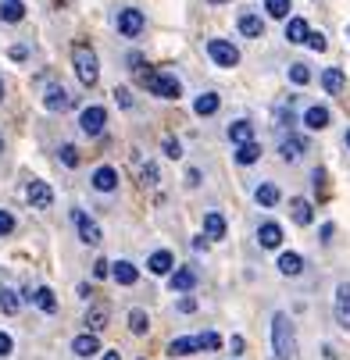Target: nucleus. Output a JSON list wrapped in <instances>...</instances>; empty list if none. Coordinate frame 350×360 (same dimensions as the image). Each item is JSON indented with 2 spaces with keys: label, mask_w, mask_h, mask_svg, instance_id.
I'll list each match as a JSON object with an SVG mask.
<instances>
[{
  "label": "nucleus",
  "mask_w": 350,
  "mask_h": 360,
  "mask_svg": "<svg viewBox=\"0 0 350 360\" xmlns=\"http://www.w3.org/2000/svg\"><path fill=\"white\" fill-rule=\"evenodd\" d=\"M43 108H46V111H68V108H72V93H68L65 86H50V89L43 93Z\"/></svg>",
  "instance_id": "6e6552de"
},
{
  "label": "nucleus",
  "mask_w": 350,
  "mask_h": 360,
  "mask_svg": "<svg viewBox=\"0 0 350 360\" xmlns=\"http://www.w3.org/2000/svg\"><path fill=\"white\" fill-rule=\"evenodd\" d=\"M279 150H282V158H286V161H300V158H304V150H308V143L300 139L296 132H289V136H282Z\"/></svg>",
  "instance_id": "f8f14e48"
},
{
  "label": "nucleus",
  "mask_w": 350,
  "mask_h": 360,
  "mask_svg": "<svg viewBox=\"0 0 350 360\" xmlns=\"http://www.w3.org/2000/svg\"><path fill=\"white\" fill-rule=\"evenodd\" d=\"M18 307H22V296L8 285H0V311L4 314H18Z\"/></svg>",
  "instance_id": "c85d7f7f"
},
{
  "label": "nucleus",
  "mask_w": 350,
  "mask_h": 360,
  "mask_svg": "<svg viewBox=\"0 0 350 360\" xmlns=\"http://www.w3.org/2000/svg\"><path fill=\"white\" fill-rule=\"evenodd\" d=\"M72 221H75V229H79V239L86 243V246H96L100 239H104V232H100V225L86 214V211H72Z\"/></svg>",
  "instance_id": "423d86ee"
},
{
  "label": "nucleus",
  "mask_w": 350,
  "mask_h": 360,
  "mask_svg": "<svg viewBox=\"0 0 350 360\" xmlns=\"http://www.w3.org/2000/svg\"><path fill=\"white\" fill-rule=\"evenodd\" d=\"M111 275H115V282H118V285H136V278H139L136 264H129V261H118V264H111Z\"/></svg>",
  "instance_id": "aec40b11"
},
{
  "label": "nucleus",
  "mask_w": 350,
  "mask_h": 360,
  "mask_svg": "<svg viewBox=\"0 0 350 360\" xmlns=\"http://www.w3.org/2000/svg\"><path fill=\"white\" fill-rule=\"evenodd\" d=\"M115 100L122 108H132V96H129V89H115Z\"/></svg>",
  "instance_id": "de8ad7c7"
},
{
  "label": "nucleus",
  "mask_w": 350,
  "mask_h": 360,
  "mask_svg": "<svg viewBox=\"0 0 350 360\" xmlns=\"http://www.w3.org/2000/svg\"><path fill=\"white\" fill-rule=\"evenodd\" d=\"M179 311H182V314H193V311H196V300H193V296H182V300H179Z\"/></svg>",
  "instance_id": "a18cd8bd"
},
{
  "label": "nucleus",
  "mask_w": 350,
  "mask_h": 360,
  "mask_svg": "<svg viewBox=\"0 0 350 360\" xmlns=\"http://www.w3.org/2000/svg\"><path fill=\"white\" fill-rule=\"evenodd\" d=\"M304 43H308V46H311V50H318V54H322V50H325V46H329V43H325V36H322V32H308V39H304Z\"/></svg>",
  "instance_id": "a19ab883"
},
{
  "label": "nucleus",
  "mask_w": 350,
  "mask_h": 360,
  "mask_svg": "<svg viewBox=\"0 0 350 360\" xmlns=\"http://www.w3.org/2000/svg\"><path fill=\"white\" fill-rule=\"evenodd\" d=\"M172 264H175V261H172V253H168V250H158V253L146 261V268L154 271V275H168V271H172Z\"/></svg>",
  "instance_id": "b1692460"
},
{
  "label": "nucleus",
  "mask_w": 350,
  "mask_h": 360,
  "mask_svg": "<svg viewBox=\"0 0 350 360\" xmlns=\"http://www.w3.org/2000/svg\"><path fill=\"white\" fill-rule=\"evenodd\" d=\"M289 79H293L296 86H304V82L311 79V72H308V65H289Z\"/></svg>",
  "instance_id": "58836bf2"
},
{
  "label": "nucleus",
  "mask_w": 350,
  "mask_h": 360,
  "mask_svg": "<svg viewBox=\"0 0 350 360\" xmlns=\"http://www.w3.org/2000/svg\"><path fill=\"white\" fill-rule=\"evenodd\" d=\"M218 104H222V100H218V93H204V96H196L193 111H196L200 118H208V115H215V111H218Z\"/></svg>",
  "instance_id": "cd10ccee"
},
{
  "label": "nucleus",
  "mask_w": 350,
  "mask_h": 360,
  "mask_svg": "<svg viewBox=\"0 0 350 360\" xmlns=\"http://www.w3.org/2000/svg\"><path fill=\"white\" fill-rule=\"evenodd\" d=\"M72 65H75V75H79L82 86H96L100 65H96V54H93L89 43H75V46H72Z\"/></svg>",
  "instance_id": "f03ea898"
},
{
  "label": "nucleus",
  "mask_w": 350,
  "mask_h": 360,
  "mask_svg": "<svg viewBox=\"0 0 350 360\" xmlns=\"http://www.w3.org/2000/svg\"><path fill=\"white\" fill-rule=\"evenodd\" d=\"M265 11H268L272 18H289L293 4H289V0H265Z\"/></svg>",
  "instance_id": "f704fd0d"
},
{
  "label": "nucleus",
  "mask_w": 350,
  "mask_h": 360,
  "mask_svg": "<svg viewBox=\"0 0 350 360\" xmlns=\"http://www.w3.org/2000/svg\"><path fill=\"white\" fill-rule=\"evenodd\" d=\"M0 18H4V22H22L25 18V4H22V0H4V4H0Z\"/></svg>",
  "instance_id": "a878e982"
},
{
  "label": "nucleus",
  "mask_w": 350,
  "mask_h": 360,
  "mask_svg": "<svg viewBox=\"0 0 350 360\" xmlns=\"http://www.w3.org/2000/svg\"><path fill=\"white\" fill-rule=\"evenodd\" d=\"M322 86H325L332 96H339V93L346 89V75H343V68H325V75H322Z\"/></svg>",
  "instance_id": "a211bd4d"
},
{
  "label": "nucleus",
  "mask_w": 350,
  "mask_h": 360,
  "mask_svg": "<svg viewBox=\"0 0 350 360\" xmlns=\"http://www.w3.org/2000/svg\"><path fill=\"white\" fill-rule=\"evenodd\" d=\"M58 158H61V165H65V168H75V165H79V150H75L72 143H65V146L58 150Z\"/></svg>",
  "instance_id": "c9c22d12"
},
{
  "label": "nucleus",
  "mask_w": 350,
  "mask_h": 360,
  "mask_svg": "<svg viewBox=\"0 0 350 360\" xmlns=\"http://www.w3.org/2000/svg\"><path fill=\"white\" fill-rule=\"evenodd\" d=\"M100 360H122V353H118V349H108V353L100 356Z\"/></svg>",
  "instance_id": "8fccbe9b"
},
{
  "label": "nucleus",
  "mask_w": 350,
  "mask_h": 360,
  "mask_svg": "<svg viewBox=\"0 0 350 360\" xmlns=\"http://www.w3.org/2000/svg\"><path fill=\"white\" fill-rule=\"evenodd\" d=\"M25 196H29V203H32L36 211H46L50 203H54V189H50L46 182H39V179H32V182H29Z\"/></svg>",
  "instance_id": "0eeeda50"
},
{
  "label": "nucleus",
  "mask_w": 350,
  "mask_h": 360,
  "mask_svg": "<svg viewBox=\"0 0 350 360\" xmlns=\"http://www.w3.org/2000/svg\"><path fill=\"white\" fill-rule=\"evenodd\" d=\"M258 239H261V246H268V250H275V246L282 243V229H279L275 221H265V225L258 229Z\"/></svg>",
  "instance_id": "4be33fe9"
},
{
  "label": "nucleus",
  "mask_w": 350,
  "mask_h": 360,
  "mask_svg": "<svg viewBox=\"0 0 350 360\" xmlns=\"http://www.w3.org/2000/svg\"><path fill=\"white\" fill-rule=\"evenodd\" d=\"M289 218H293L296 225H311V218H315V214H311V203H308L304 196H293V200H289Z\"/></svg>",
  "instance_id": "2eb2a0df"
},
{
  "label": "nucleus",
  "mask_w": 350,
  "mask_h": 360,
  "mask_svg": "<svg viewBox=\"0 0 350 360\" xmlns=\"http://www.w3.org/2000/svg\"><path fill=\"white\" fill-rule=\"evenodd\" d=\"M211 4H225V0H211Z\"/></svg>",
  "instance_id": "5fc2aeb1"
},
{
  "label": "nucleus",
  "mask_w": 350,
  "mask_h": 360,
  "mask_svg": "<svg viewBox=\"0 0 350 360\" xmlns=\"http://www.w3.org/2000/svg\"><path fill=\"white\" fill-rule=\"evenodd\" d=\"M146 328H150V318H146V311H129V332L132 335H146Z\"/></svg>",
  "instance_id": "72a5a7b5"
},
{
  "label": "nucleus",
  "mask_w": 350,
  "mask_h": 360,
  "mask_svg": "<svg viewBox=\"0 0 350 360\" xmlns=\"http://www.w3.org/2000/svg\"><path fill=\"white\" fill-rule=\"evenodd\" d=\"M0 100H4V82H0Z\"/></svg>",
  "instance_id": "603ef678"
},
{
  "label": "nucleus",
  "mask_w": 350,
  "mask_h": 360,
  "mask_svg": "<svg viewBox=\"0 0 350 360\" xmlns=\"http://www.w3.org/2000/svg\"><path fill=\"white\" fill-rule=\"evenodd\" d=\"M11 349H15V342H11V335H8V332H0V360H4V356H8Z\"/></svg>",
  "instance_id": "79ce46f5"
},
{
  "label": "nucleus",
  "mask_w": 350,
  "mask_h": 360,
  "mask_svg": "<svg viewBox=\"0 0 350 360\" xmlns=\"http://www.w3.org/2000/svg\"><path fill=\"white\" fill-rule=\"evenodd\" d=\"M72 353L75 356H93V353H100V339L93 332H82V335L72 339Z\"/></svg>",
  "instance_id": "ddd939ff"
},
{
  "label": "nucleus",
  "mask_w": 350,
  "mask_h": 360,
  "mask_svg": "<svg viewBox=\"0 0 350 360\" xmlns=\"http://www.w3.org/2000/svg\"><path fill=\"white\" fill-rule=\"evenodd\" d=\"M254 200L261 203V207H275V203H279V186H272V182H261V186L254 189Z\"/></svg>",
  "instance_id": "bb28decb"
},
{
  "label": "nucleus",
  "mask_w": 350,
  "mask_h": 360,
  "mask_svg": "<svg viewBox=\"0 0 350 360\" xmlns=\"http://www.w3.org/2000/svg\"><path fill=\"white\" fill-rule=\"evenodd\" d=\"M261 158V146L254 143V139H250V143H239V150H236V161L239 165H254Z\"/></svg>",
  "instance_id": "2f4dec72"
},
{
  "label": "nucleus",
  "mask_w": 350,
  "mask_h": 360,
  "mask_svg": "<svg viewBox=\"0 0 350 360\" xmlns=\"http://www.w3.org/2000/svg\"><path fill=\"white\" fill-rule=\"evenodd\" d=\"M189 353H196V335H182L168 342V356H189Z\"/></svg>",
  "instance_id": "393cba45"
},
{
  "label": "nucleus",
  "mask_w": 350,
  "mask_h": 360,
  "mask_svg": "<svg viewBox=\"0 0 350 360\" xmlns=\"http://www.w3.org/2000/svg\"><path fill=\"white\" fill-rule=\"evenodd\" d=\"M0 150H4V139H0Z\"/></svg>",
  "instance_id": "6e6d98bb"
},
{
  "label": "nucleus",
  "mask_w": 350,
  "mask_h": 360,
  "mask_svg": "<svg viewBox=\"0 0 350 360\" xmlns=\"http://www.w3.org/2000/svg\"><path fill=\"white\" fill-rule=\"evenodd\" d=\"M204 236L208 239H225V218L218 211H208L204 214Z\"/></svg>",
  "instance_id": "6ab92c4d"
},
{
  "label": "nucleus",
  "mask_w": 350,
  "mask_h": 360,
  "mask_svg": "<svg viewBox=\"0 0 350 360\" xmlns=\"http://www.w3.org/2000/svg\"><path fill=\"white\" fill-rule=\"evenodd\" d=\"M329 122H332V115H329V108H322V104H315V108H308V111H304V125H308V129H315V132H318V129H325Z\"/></svg>",
  "instance_id": "dca6fc26"
},
{
  "label": "nucleus",
  "mask_w": 350,
  "mask_h": 360,
  "mask_svg": "<svg viewBox=\"0 0 350 360\" xmlns=\"http://www.w3.org/2000/svg\"><path fill=\"white\" fill-rule=\"evenodd\" d=\"M108 275H111V264L108 261H96L93 264V278H108Z\"/></svg>",
  "instance_id": "37998d69"
},
{
  "label": "nucleus",
  "mask_w": 350,
  "mask_h": 360,
  "mask_svg": "<svg viewBox=\"0 0 350 360\" xmlns=\"http://www.w3.org/2000/svg\"><path fill=\"white\" fill-rule=\"evenodd\" d=\"M139 82L154 96H161V100H179V93H182L179 79L168 75V72H139Z\"/></svg>",
  "instance_id": "7ed1b4c3"
},
{
  "label": "nucleus",
  "mask_w": 350,
  "mask_h": 360,
  "mask_svg": "<svg viewBox=\"0 0 350 360\" xmlns=\"http://www.w3.org/2000/svg\"><path fill=\"white\" fill-rule=\"evenodd\" d=\"M93 189H100V193H115V189H118V172H115L111 165L96 168V172H93Z\"/></svg>",
  "instance_id": "9b49d317"
},
{
  "label": "nucleus",
  "mask_w": 350,
  "mask_h": 360,
  "mask_svg": "<svg viewBox=\"0 0 350 360\" xmlns=\"http://www.w3.org/2000/svg\"><path fill=\"white\" fill-rule=\"evenodd\" d=\"M346 146H350V129H346Z\"/></svg>",
  "instance_id": "864d4df0"
},
{
  "label": "nucleus",
  "mask_w": 350,
  "mask_h": 360,
  "mask_svg": "<svg viewBox=\"0 0 350 360\" xmlns=\"http://www.w3.org/2000/svg\"><path fill=\"white\" fill-rule=\"evenodd\" d=\"M272 346H275L279 360H296V335H293V325L286 314L272 318Z\"/></svg>",
  "instance_id": "f257e3e1"
},
{
  "label": "nucleus",
  "mask_w": 350,
  "mask_h": 360,
  "mask_svg": "<svg viewBox=\"0 0 350 360\" xmlns=\"http://www.w3.org/2000/svg\"><path fill=\"white\" fill-rule=\"evenodd\" d=\"M118 32L122 36H139L143 32V11H136V8L118 11Z\"/></svg>",
  "instance_id": "1a4fd4ad"
},
{
  "label": "nucleus",
  "mask_w": 350,
  "mask_h": 360,
  "mask_svg": "<svg viewBox=\"0 0 350 360\" xmlns=\"http://www.w3.org/2000/svg\"><path fill=\"white\" fill-rule=\"evenodd\" d=\"M11 232H15V214L0 211V236H11Z\"/></svg>",
  "instance_id": "ea45409f"
},
{
  "label": "nucleus",
  "mask_w": 350,
  "mask_h": 360,
  "mask_svg": "<svg viewBox=\"0 0 350 360\" xmlns=\"http://www.w3.org/2000/svg\"><path fill=\"white\" fill-rule=\"evenodd\" d=\"M139 179H143V186H158V165H154V161H146L143 172H139Z\"/></svg>",
  "instance_id": "4c0bfd02"
},
{
  "label": "nucleus",
  "mask_w": 350,
  "mask_h": 360,
  "mask_svg": "<svg viewBox=\"0 0 350 360\" xmlns=\"http://www.w3.org/2000/svg\"><path fill=\"white\" fill-rule=\"evenodd\" d=\"M79 125H82L86 136H100V132H104V125H108V111L100 108V104H89V108L79 115Z\"/></svg>",
  "instance_id": "39448f33"
},
{
  "label": "nucleus",
  "mask_w": 350,
  "mask_h": 360,
  "mask_svg": "<svg viewBox=\"0 0 350 360\" xmlns=\"http://www.w3.org/2000/svg\"><path fill=\"white\" fill-rule=\"evenodd\" d=\"M218 346H222V339L215 332H200L196 335V349H218Z\"/></svg>",
  "instance_id": "e433bc0d"
},
{
  "label": "nucleus",
  "mask_w": 350,
  "mask_h": 360,
  "mask_svg": "<svg viewBox=\"0 0 350 360\" xmlns=\"http://www.w3.org/2000/svg\"><path fill=\"white\" fill-rule=\"evenodd\" d=\"M208 54H211V61H215L218 68H236V65H239V50H236L229 39H211V43H208Z\"/></svg>",
  "instance_id": "20e7f679"
},
{
  "label": "nucleus",
  "mask_w": 350,
  "mask_h": 360,
  "mask_svg": "<svg viewBox=\"0 0 350 360\" xmlns=\"http://www.w3.org/2000/svg\"><path fill=\"white\" fill-rule=\"evenodd\" d=\"M165 153H168V158L175 161V158H179V153H182V146H179L175 139H165Z\"/></svg>",
  "instance_id": "49530a36"
},
{
  "label": "nucleus",
  "mask_w": 350,
  "mask_h": 360,
  "mask_svg": "<svg viewBox=\"0 0 350 360\" xmlns=\"http://www.w3.org/2000/svg\"><path fill=\"white\" fill-rule=\"evenodd\" d=\"M86 328L96 335V332H104L108 328V307H89L86 311Z\"/></svg>",
  "instance_id": "412c9836"
},
{
  "label": "nucleus",
  "mask_w": 350,
  "mask_h": 360,
  "mask_svg": "<svg viewBox=\"0 0 350 360\" xmlns=\"http://www.w3.org/2000/svg\"><path fill=\"white\" fill-rule=\"evenodd\" d=\"M229 139L239 146V143H250L254 139V125L250 122H236V125H229Z\"/></svg>",
  "instance_id": "473e14b6"
},
{
  "label": "nucleus",
  "mask_w": 350,
  "mask_h": 360,
  "mask_svg": "<svg viewBox=\"0 0 350 360\" xmlns=\"http://www.w3.org/2000/svg\"><path fill=\"white\" fill-rule=\"evenodd\" d=\"M11 58H15V61H25V58H29V46H25V43H15V46H11Z\"/></svg>",
  "instance_id": "c03bdc74"
},
{
  "label": "nucleus",
  "mask_w": 350,
  "mask_h": 360,
  "mask_svg": "<svg viewBox=\"0 0 350 360\" xmlns=\"http://www.w3.org/2000/svg\"><path fill=\"white\" fill-rule=\"evenodd\" d=\"M239 32L250 36V39H258V36L265 32V22H261L258 15H250V11H246V15H239Z\"/></svg>",
  "instance_id": "5701e85b"
},
{
  "label": "nucleus",
  "mask_w": 350,
  "mask_h": 360,
  "mask_svg": "<svg viewBox=\"0 0 350 360\" xmlns=\"http://www.w3.org/2000/svg\"><path fill=\"white\" fill-rule=\"evenodd\" d=\"M200 182V172L196 168H189V175H186V186H196Z\"/></svg>",
  "instance_id": "09e8293b"
},
{
  "label": "nucleus",
  "mask_w": 350,
  "mask_h": 360,
  "mask_svg": "<svg viewBox=\"0 0 350 360\" xmlns=\"http://www.w3.org/2000/svg\"><path fill=\"white\" fill-rule=\"evenodd\" d=\"M168 285H172V292H189V289L196 285V271H189V268H179V271H172Z\"/></svg>",
  "instance_id": "f3484780"
},
{
  "label": "nucleus",
  "mask_w": 350,
  "mask_h": 360,
  "mask_svg": "<svg viewBox=\"0 0 350 360\" xmlns=\"http://www.w3.org/2000/svg\"><path fill=\"white\" fill-rule=\"evenodd\" d=\"M279 271L282 275H300V271H304V257H300V253H282L279 257Z\"/></svg>",
  "instance_id": "7c9ffc66"
},
{
  "label": "nucleus",
  "mask_w": 350,
  "mask_h": 360,
  "mask_svg": "<svg viewBox=\"0 0 350 360\" xmlns=\"http://www.w3.org/2000/svg\"><path fill=\"white\" fill-rule=\"evenodd\" d=\"M308 32H311V29H308L304 18H289V22H286V39H289V43H304Z\"/></svg>",
  "instance_id": "c756f323"
},
{
  "label": "nucleus",
  "mask_w": 350,
  "mask_h": 360,
  "mask_svg": "<svg viewBox=\"0 0 350 360\" xmlns=\"http://www.w3.org/2000/svg\"><path fill=\"white\" fill-rule=\"evenodd\" d=\"M336 325L339 328H350V285L346 282L336 289Z\"/></svg>",
  "instance_id": "9d476101"
},
{
  "label": "nucleus",
  "mask_w": 350,
  "mask_h": 360,
  "mask_svg": "<svg viewBox=\"0 0 350 360\" xmlns=\"http://www.w3.org/2000/svg\"><path fill=\"white\" fill-rule=\"evenodd\" d=\"M43 314H58V296H54V289H46V285H39L32 296H29Z\"/></svg>",
  "instance_id": "4468645a"
},
{
  "label": "nucleus",
  "mask_w": 350,
  "mask_h": 360,
  "mask_svg": "<svg viewBox=\"0 0 350 360\" xmlns=\"http://www.w3.org/2000/svg\"><path fill=\"white\" fill-rule=\"evenodd\" d=\"M54 4H58V8H65V4H68V0H54Z\"/></svg>",
  "instance_id": "3c124183"
}]
</instances>
